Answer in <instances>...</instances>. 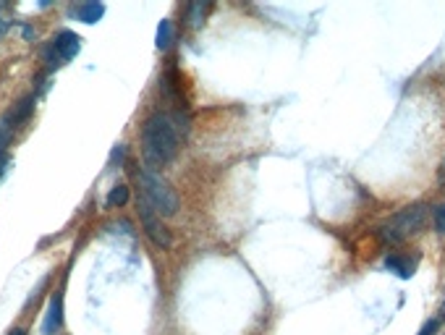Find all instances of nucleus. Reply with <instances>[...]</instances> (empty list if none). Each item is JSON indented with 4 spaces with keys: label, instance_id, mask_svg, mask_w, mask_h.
<instances>
[{
    "label": "nucleus",
    "instance_id": "obj_11",
    "mask_svg": "<svg viewBox=\"0 0 445 335\" xmlns=\"http://www.w3.org/2000/svg\"><path fill=\"white\" fill-rule=\"evenodd\" d=\"M11 134H13V126L8 121H0V155H6V144H8Z\"/></svg>",
    "mask_w": 445,
    "mask_h": 335
},
{
    "label": "nucleus",
    "instance_id": "obj_5",
    "mask_svg": "<svg viewBox=\"0 0 445 335\" xmlns=\"http://www.w3.org/2000/svg\"><path fill=\"white\" fill-rule=\"evenodd\" d=\"M139 215H142V225H144L147 236L152 239V244H158V246L168 249V246H170V233L165 231V225L160 223V215L155 213L144 199H142V205H139Z\"/></svg>",
    "mask_w": 445,
    "mask_h": 335
},
{
    "label": "nucleus",
    "instance_id": "obj_1",
    "mask_svg": "<svg viewBox=\"0 0 445 335\" xmlns=\"http://www.w3.org/2000/svg\"><path fill=\"white\" fill-rule=\"evenodd\" d=\"M178 152V131L176 123L165 113L149 115L142 126V155L147 160L149 170L168 165Z\"/></svg>",
    "mask_w": 445,
    "mask_h": 335
},
{
    "label": "nucleus",
    "instance_id": "obj_10",
    "mask_svg": "<svg viewBox=\"0 0 445 335\" xmlns=\"http://www.w3.org/2000/svg\"><path fill=\"white\" fill-rule=\"evenodd\" d=\"M385 265H388L390 270L399 272L401 278H408V275H411V267H406V265H403V262H401L399 257H388V260H385Z\"/></svg>",
    "mask_w": 445,
    "mask_h": 335
},
{
    "label": "nucleus",
    "instance_id": "obj_16",
    "mask_svg": "<svg viewBox=\"0 0 445 335\" xmlns=\"http://www.w3.org/2000/svg\"><path fill=\"white\" fill-rule=\"evenodd\" d=\"M440 184H443V187H445V163H443V165H440Z\"/></svg>",
    "mask_w": 445,
    "mask_h": 335
},
{
    "label": "nucleus",
    "instance_id": "obj_13",
    "mask_svg": "<svg viewBox=\"0 0 445 335\" xmlns=\"http://www.w3.org/2000/svg\"><path fill=\"white\" fill-rule=\"evenodd\" d=\"M435 228L437 233H445V205H440L435 210Z\"/></svg>",
    "mask_w": 445,
    "mask_h": 335
},
{
    "label": "nucleus",
    "instance_id": "obj_18",
    "mask_svg": "<svg viewBox=\"0 0 445 335\" xmlns=\"http://www.w3.org/2000/svg\"><path fill=\"white\" fill-rule=\"evenodd\" d=\"M3 29H6V27H3V21H0V34H3Z\"/></svg>",
    "mask_w": 445,
    "mask_h": 335
},
{
    "label": "nucleus",
    "instance_id": "obj_9",
    "mask_svg": "<svg viewBox=\"0 0 445 335\" xmlns=\"http://www.w3.org/2000/svg\"><path fill=\"white\" fill-rule=\"evenodd\" d=\"M129 202V189L118 184V187L111 189V194H108V207H123Z\"/></svg>",
    "mask_w": 445,
    "mask_h": 335
},
{
    "label": "nucleus",
    "instance_id": "obj_2",
    "mask_svg": "<svg viewBox=\"0 0 445 335\" xmlns=\"http://www.w3.org/2000/svg\"><path fill=\"white\" fill-rule=\"evenodd\" d=\"M137 181H139V189H142V199L147 202L160 217H170V215H176L178 210V196L176 191L170 189L165 178L160 176L158 170H149V168H142L137 170Z\"/></svg>",
    "mask_w": 445,
    "mask_h": 335
},
{
    "label": "nucleus",
    "instance_id": "obj_15",
    "mask_svg": "<svg viewBox=\"0 0 445 335\" xmlns=\"http://www.w3.org/2000/svg\"><path fill=\"white\" fill-rule=\"evenodd\" d=\"M8 165H11L8 155H0V178L6 176V170H8Z\"/></svg>",
    "mask_w": 445,
    "mask_h": 335
},
{
    "label": "nucleus",
    "instance_id": "obj_7",
    "mask_svg": "<svg viewBox=\"0 0 445 335\" xmlns=\"http://www.w3.org/2000/svg\"><path fill=\"white\" fill-rule=\"evenodd\" d=\"M102 13H105V6L102 3H84V6H76L74 8V16L84 24H97L102 19Z\"/></svg>",
    "mask_w": 445,
    "mask_h": 335
},
{
    "label": "nucleus",
    "instance_id": "obj_17",
    "mask_svg": "<svg viewBox=\"0 0 445 335\" xmlns=\"http://www.w3.org/2000/svg\"><path fill=\"white\" fill-rule=\"evenodd\" d=\"M8 335H24V330H11Z\"/></svg>",
    "mask_w": 445,
    "mask_h": 335
},
{
    "label": "nucleus",
    "instance_id": "obj_4",
    "mask_svg": "<svg viewBox=\"0 0 445 335\" xmlns=\"http://www.w3.org/2000/svg\"><path fill=\"white\" fill-rule=\"evenodd\" d=\"M79 50H82V37L74 34V32H61V34L53 39V45L47 47V63L61 65V61L76 58Z\"/></svg>",
    "mask_w": 445,
    "mask_h": 335
},
{
    "label": "nucleus",
    "instance_id": "obj_8",
    "mask_svg": "<svg viewBox=\"0 0 445 335\" xmlns=\"http://www.w3.org/2000/svg\"><path fill=\"white\" fill-rule=\"evenodd\" d=\"M170 39H173V24L168 19L160 21V27H158V37H155V45L160 47V50H165L168 45H170Z\"/></svg>",
    "mask_w": 445,
    "mask_h": 335
},
{
    "label": "nucleus",
    "instance_id": "obj_14",
    "mask_svg": "<svg viewBox=\"0 0 445 335\" xmlns=\"http://www.w3.org/2000/svg\"><path fill=\"white\" fill-rule=\"evenodd\" d=\"M440 320H443V315H437L435 320H430V322H427V325L419 330V335H432L437 330V325H440Z\"/></svg>",
    "mask_w": 445,
    "mask_h": 335
},
{
    "label": "nucleus",
    "instance_id": "obj_3",
    "mask_svg": "<svg viewBox=\"0 0 445 335\" xmlns=\"http://www.w3.org/2000/svg\"><path fill=\"white\" fill-rule=\"evenodd\" d=\"M427 220V207L425 205H411L406 210H401L390 217L388 225L380 228V236L390 244H399L403 241L406 236H414V233L422 231V225Z\"/></svg>",
    "mask_w": 445,
    "mask_h": 335
},
{
    "label": "nucleus",
    "instance_id": "obj_12",
    "mask_svg": "<svg viewBox=\"0 0 445 335\" xmlns=\"http://www.w3.org/2000/svg\"><path fill=\"white\" fill-rule=\"evenodd\" d=\"M204 11H207V6H199V3H196V6H192V8H189V13H192V24H194V27H199V24H202Z\"/></svg>",
    "mask_w": 445,
    "mask_h": 335
},
{
    "label": "nucleus",
    "instance_id": "obj_6",
    "mask_svg": "<svg viewBox=\"0 0 445 335\" xmlns=\"http://www.w3.org/2000/svg\"><path fill=\"white\" fill-rule=\"evenodd\" d=\"M61 320H63V298H61V293H56V296L50 298V307H47V315H45V325H42V330H45V335H53L61 327Z\"/></svg>",
    "mask_w": 445,
    "mask_h": 335
}]
</instances>
